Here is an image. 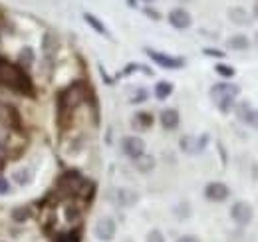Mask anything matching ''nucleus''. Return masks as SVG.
I'll return each mask as SVG.
<instances>
[{"label": "nucleus", "mask_w": 258, "mask_h": 242, "mask_svg": "<svg viewBox=\"0 0 258 242\" xmlns=\"http://www.w3.org/2000/svg\"><path fill=\"white\" fill-rule=\"evenodd\" d=\"M129 6H135V0H129Z\"/></svg>", "instance_id": "obj_32"}, {"label": "nucleus", "mask_w": 258, "mask_h": 242, "mask_svg": "<svg viewBox=\"0 0 258 242\" xmlns=\"http://www.w3.org/2000/svg\"><path fill=\"white\" fill-rule=\"evenodd\" d=\"M145 52H147V56L155 62L157 66H161L165 70H179V68L185 66V60H183V58H173V56H167V54H163V52H155V50H151V48H147Z\"/></svg>", "instance_id": "obj_4"}, {"label": "nucleus", "mask_w": 258, "mask_h": 242, "mask_svg": "<svg viewBox=\"0 0 258 242\" xmlns=\"http://www.w3.org/2000/svg\"><path fill=\"white\" fill-rule=\"evenodd\" d=\"M143 2H153V0H143Z\"/></svg>", "instance_id": "obj_33"}, {"label": "nucleus", "mask_w": 258, "mask_h": 242, "mask_svg": "<svg viewBox=\"0 0 258 242\" xmlns=\"http://www.w3.org/2000/svg\"><path fill=\"white\" fill-rule=\"evenodd\" d=\"M6 155H8V147H6L4 143H0V161H4Z\"/></svg>", "instance_id": "obj_30"}, {"label": "nucleus", "mask_w": 258, "mask_h": 242, "mask_svg": "<svg viewBox=\"0 0 258 242\" xmlns=\"http://www.w3.org/2000/svg\"><path fill=\"white\" fill-rule=\"evenodd\" d=\"M115 232H117V226H115V220H113V218L103 216V218H99L96 222V236L101 242L113 240Z\"/></svg>", "instance_id": "obj_7"}, {"label": "nucleus", "mask_w": 258, "mask_h": 242, "mask_svg": "<svg viewBox=\"0 0 258 242\" xmlns=\"http://www.w3.org/2000/svg\"><path fill=\"white\" fill-rule=\"evenodd\" d=\"M230 216H232V220H234L236 224L246 226V224L252 220L254 212H252V207H250L248 203L240 201V203H234V205H232V209H230Z\"/></svg>", "instance_id": "obj_6"}, {"label": "nucleus", "mask_w": 258, "mask_h": 242, "mask_svg": "<svg viewBox=\"0 0 258 242\" xmlns=\"http://www.w3.org/2000/svg\"><path fill=\"white\" fill-rule=\"evenodd\" d=\"M28 216H30V211H28L26 207H24V209L20 207V209H14V211H12V218H14L16 222H22V220H26Z\"/></svg>", "instance_id": "obj_23"}, {"label": "nucleus", "mask_w": 258, "mask_h": 242, "mask_svg": "<svg viewBox=\"0 0 258 242\" xmlns=\"http://www.w3.org/2000/svg\"><path fill=\"white\" fill-rule=\"evenodd\" d=\"M248 46H250V42H248V38L242 36V34H236V36H232V38L228 40V48H230V50H236V52L248 50Z\"/></svg>", "instance_id": "obj_11"}, {"label": "nucleus", "mask_w": 258, "mask_h": 242, "mask_svg": "<svg viewBox=\"0 0 258 242\" xmlns=\"http://www.w3.org/2000/svg\"><path fill=\"white\" fill-rule=\"evenodd\" d=\"M84 20H86V22H88V24H90L97 34H101V36H107V38H109V32H107V28L99 22V18H97V16L90 14V12H86V14H84Z\"/></svg>", "instance_id": "obj_14"}, {"label": "nucleus", "mask_w": 258, "mask_h": 242, "mask_svg": "<svg viewBox=\"0 0 258 242\" xmlns=\"http://www.w3.org/2000/svg\"><path fill=\"white\" fill-rule=\"evenodd\" d=\"M207 56H215V58H223L225 56V52H221V50H213V48H205L203 50Z\"/></svg>", "instance_id": "obj_27"}, {"label": "nucleus", "mask_w": 258, "mask_h": 242, "mask_svg": "<svg viewBox=\"0 0 258 242\" xmlns=\"http://www.w3.org/2000/svg\"><path fill=\"white\" fill-rule=\"evenodd\" d=\"M121 151L125 153L131 159H137L145 153V141L141 137H135V135H127L121 139Z\"/></svg>", "instance_id": "obj_5"}, {"label": "nucleus", "mask_w": 258, "mask_h": 242, "mask_svg": "<svg viewBox=\"0 0 258 242\" xmlns=\"http://www.w3.org/2000/svg\"><path fill=\"white\" fill-rule=\"evenodd\" d=\"M145 14H147V16H151L153 20H159V18H161V14H159V12H155V10H151V8H145Z\"/></svg>", "instance_id": "obj_29"}, {"label": "nucleus", "mask_w": 258, "mask_h": 242, "mask_svg": "<svg viewBox=\"0 0 258 242\" xmlns=\"http://www.w3.org/2000/svg\"><path fill=\"white\" fill-rule=\"evenodd\" d=\"M228 16H230V20L236 22V24H248V22H250L248 12L242 10V8H230V10H228Z\"/></svg>", "instance_id": "obj_15"}, {"label": "nucleus", "mask_w": 258, "mask_h": 242, "mask_svg": "<svg viewBox=\"0 0 258 242\" xmlns=\"http://www.w3.org/2000/svg\"><path fill=\"white\" fill-rule=\"evenodd\" d=\"M240 93V88L236 84H217L211 88V97L219 105L223 113H228L230 107L234 105V97Z\"/></svg>", "instance_id": "obj_2"}, {"label": "nucleus", "mask_w": 258, "mask_h": 242, "mask_svg": "<svg viewBox=\"0 0 258 242\" xmlns=\"http://www.w3.org/2000/svg\"><path fill=\"white\" fill-rule=\"evenodd\" d=\"M256 16H258V8H256Z\"/></svg>", "instance_id": "obj_35"}, {"label": "nucleus", "mask_w": 258, "mask_h": 242, "mask_svg": "<svg viewBox=\"0 0 258 242\" xmlns=\"http://www.w3.org/2000/svg\"><path fill=\"white\" fill-rule=\"evenodd\" d=\"M147 99V90H137L131 95V103H141Z\"/></svg>", "instance_id": "obj_24"}, {"label": "nucleus", "mask_w": 258, "mask_h": 242, "mask_svg": "<svg viewBox=\"0 0 258 242\" xmlns=\"http://www.w3.org/2000/svg\"><path fill=\"white\" fill-rule=\"evenodd\" d=\"M147 242H165V236H163L159 230H151L147 234Z\"/></svg>", "instance_id": "obj_25"}, {"label": "nucleus", "mask_w": 258, "mask_h": 242, "mask_svg": "<svg viewBox=\"0 0 258 242\" xmlns=\"http://www.w3.org/2000/svg\"><path fill=\"white\" fill-rule=\"evenodd\" d=\"M18 64H20V68H22V70L32 66L34 64V50L32 48H24V50L20 52V56H18Z\"/></svg>", "instance_id": "obj_20"}, {"label": "nucleus", "mask_w": 258, "mask_h": 242, "mask_svg": "<svg viewBox=\"0 0 258 242\" xmlns=\"http://www.w3.org/2000/svg\"><path fill=\"white\" fill-rule=\"evenodd\" d=\"M159 121H161L163 129H167V131L177 129L179 127V111L177 109H163Z\"/></svg>", "instance_id": "obj_10"}, {"label": "nucleus", "mask_w": 258, "mask_h": 242, "mask_svg": "<svg viewBox=\"0 0 258 242\" xmlns=\"http://www.w3.org/2000/svg\"><path fill=\"white\" fill-rule=\"evenodd\" d=\"M0 84L22 93H32V82L24 74V70L20 66H12L4 58H0Z\"/></svg>", "instance_id": "obj_1"}, {"label": "nucleus", "mask_w": 258, "mask_h": 242, "mask_svg": "<svg viewBox=\"0 0 258 242\" xmlns=\"http://www.w3.org/2000/svg\"><path fill=\"white\" fill-rule=\"evenodd\" d=\"M137 201V195L133 193V191H129V189H119L117 191V203L121 205V207H129V205H133Z\"/></svg>", "instance_id": "obj_16"}, {"label": "nucleus", "mask_w": 258, "mask_h": 242, "mask_svg": "<svg viewBox=\"0 0 258 242\" xmlns=\"http://www.w3.org/2000/svg\"><path fill=\"white\" fill-rule=\"evenodd\" d=\"M169 22L173 28L177 30H185L191 26V14L185 10V8H175L169 12Z\"/></svg>", "instance_id": "obj_9"}, {"label": "nucleus", "mask_w": 258, "mask_h": 242, "mask_svg": "<svg viewBox=\"0 0 258 242\" xmlns=\"http://www.w3.org/2000/svg\"><path fill=\"white\" fill-rule=\"evenodd\" d=\"M256 44H258V32H256Z\"/></svg>", "instance_id": "obj_34"}, {"label": "nucleus", "mask_w": 258, "mask_h": 242, "mask_svg": "<svg viewBox=\"0 0 258 242\" xmlns=\"http://www.w3.org/2000/svg\"><path fill=\"white\" fill-rule=\"evenodd\" d=\"M252 107L246 103V101H240L238 105H236V115H238V119L244 121V123H250V119H252Z\"/></svg>", "instance_id": "obj_17"}, {"label": "nucleus", "mask_w": 258, "mask_h": 242, "mask_svg": "<svg viewBox=\"0 0 258 242\" xmlns=\"http://www.w3.org/2000/svg\"><path fill=\"white\" fill-rule=\"evenodd\" d=\"M215 72H217L221 78H232V76H234V68H232V66H226V64L215 66Z\"/></svg>", "instance_id": "obj_22"}, {"label": "nucleus", "mask_w": 258, "mask_h": 242, "mask_svg": "<svg viewBox=\"0 0 258 242\" xmlns=\"http://www.w3.org/2000/svg\"><path fill=\"white\" fill-rule=\"evenodd\" d=\"M177 242H201V240H199V236H193V234H185V236L177 238Z\"/></svg>", "instance_id": "obj_28"}, {"label": "nucleus", "mask_w": 258, "mask_h": 242, "mask_svg": "<svg viewBox=\"0 0 258 242\" xmlns=\"http://www.w3.org/2000/svg\"><path fill=\"white\" fill-rule=\"evenodd\" d=\"M153 125V115L147 113V111H141V113H135V119H133V127L137 129H149Z\"/></svg>", "instance_id": "obj_13"}, {"label": "nucleus", "mask_w": 258, "mask_h": 242, "mask_svg": "<svg viewBox=\"0 0 258 242\" xmlns=\"http://www.w3.org/2000/svg\"><path fill=\"white\" fill-rule=\"evenodd\" d=\"M12 179L18 183V185H28L30 179H32V171L28 169V167H22V169H16L14 173H12Z\"/></svg>", "instance_id": "obj_18"}, {"label": "nucleus", "mask_w": 258, "mask_h": 242, "mask_svg": "<svg viewBox=\"0 0 258 242\" xmlns=\"http://www.w3.org/2000/svg\"><path fill=\"white\" fill-rule=\"evenodd\" d=\"M250 125H252V127H256V129H258V111H254V113H252V119H250Z\"/></svg>", "instance_id": "obj_31"}, {"label": "nucleus", "mask_w": 258, "mask_h": 242, "mask_svg": "<svg viewBox=\"0 0 258 242\" xmlns=\"http://www.w3.org/2000/svg\"><path fill=\"white\" fill-rule=\"evenodd\" d=\"M228 195H230V191L225 183H209L205 189V197L213 203H223L228 199Z\"/></svg>", "instance_id": "obj_8"}, {"label": "nucleus", "mask_w": 258, "mask_h": 242, "mask_svg": "<svg viewBox=\"0 0 258 242\" xmlns=\"http://www.w3.org/2000/svg\"><path fill=\"white\" fill-rule=\"evenodd\" d=\"M135 167L141 171V173H149L153 167H155V159L151 157V155H141V157H137L135 159Z\"/></svg>", "instance_id": "obj_12"}, {"label": "nucleus", "mask_w": 258, "mask_h": 242, "mask_svg": "<svg viewBox=\"0 0 258 242\" xmlns=\"http://www.w3.org/2000/svg\"><path fill=\"white\" fill-rule=\"evenodd\" d=\"M56 46H58V42H56V36H52V34H46V36H44V52L50 56V54L56 50Z\"/></svg>", "instance_id": "obj_21"}, {"label": "nucleus", "mask_w": 258, "mask_h": 242, "mask_svg": "<svg viewBox=\"0 0 258 242\" xmlns=\"http://www.w3.org/2000/svg\"><path fill=\"white\" fill-rule=\"evenodd\" d=\"M82 99H84V86H82V82H76L66 91L60 93V99H58L60 115H64L66 111H72L74 107H78L82 103Z\"/></svg>", "instance_id": "obj_3"}, {"label": "nucleus", "mask_w": 258, "mask_h": 242, "mask_svg": "<svg viewBox=\"0 0 258 242\" xmlns=\"http://www.w3.org/2000/svg\"><path fill=\"white\" fill-rule=\"evenodd\" d=\"M173 93V84L171 82H159L155 86V97L157 99H167Z\"/></svg>", "instance_id": "obj_19"}, {"label": "nucleus", "mask_w": 258, "mask_h": 242, "mask_svg": "<svg viewBox=\"0 0 258 242\" xmlns=\"http://www.w3.org/2000/svg\"><path fill=\"white\" fill-rule=\"evenodd\" d=\"M8 193H10V183H8V179L0 177V195H8Z\"/></svg>", "instance_id": "obj_26"}]
</instances>
